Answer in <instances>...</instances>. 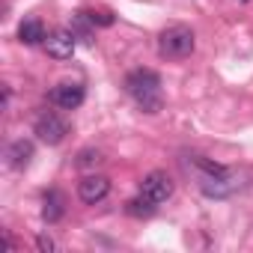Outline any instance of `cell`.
<instances>
[{"mask_svg": "<svg viewBox=\"0 0 253 253\" xmlns=\"http://www.w3.org/2000/svg\"><path fill=\"white\" fill-rule=\"evenodd\" d=\"M125 89L128 95L137 101L140 110L146 113H158L164 98H161V78L152 72V69H134L128 78H125Z\"/></svg>", "mask_w": 253, "mask_h": 253, "instance_id": "6da1fadb", "label": "cell"}, {"mask_svg": "<svg viewBox=\"0 0 253 253\" xmlns=\"http://www.w3.org/2000/svg\"><path fill=\"white\" fill-rule=\"evenodd\" d=\"M197 48V36L191 27H182V24H173L161 33L158 39V51L161 57H170V60H182V57H191Z\"/></svg>", "mask_w": 253, "mask_h": 253, "instance_id": "7a4b0ae2", "label": "cell"}, {"mask_svg": "<svg viewBox=\"0 0 253 253\" xmlns=\"http://www.w3.org/2000/svg\"><path fill=\"white\" fill-rule=\"evenodd\" d=\"M33 131H36V137H39L42 143L57 146V143H63V140H66L69 125H66L57 113H42V116L36 119V125H33Z\"/></svg>", "mask_w": 253, "mask_h": 253, "instance_id": "3957f363", "label": "cell"}, {"mask_svg": "<svg viewBox=\"0 0 253 253\" xmlns=\"http://www.w3.org/2000/svg\"><path fill=\"white\" fill-rule=\"evenodd\" d=\"M140 194L161 206V203H167V200L173 197V179H170L167 173H158V170H155V173H149V176L140 182Z\"/></svg>", "mask_w": 253, "mask_h": 253, "instance_id": "277c9868", "label": "cell"}, {"mask_svg": "<svg viewBox=\"0 0 253 253\" xmlns=\"http://www.w3.org/2000/svg\"><path fill=\"white\" fill-rule=\"evenodd\" d=\"M84 98H86V92H84V86L75 84V81H63V84H57V86L51 89V101H54L57 107H63V110L81 107Z\"/></svg>", "mask_w": 253, "mask_h": 253, "instance_id": "5b68a950", "label": "cell"}, {"mask_svg": "<svg viewBox=\"0 0 253 253\" xmlns=\"http://www.w3.org/2000/svg\"><path fill=\"white\" fill-rule=\"evenodd\" d=\"M75 45H78V36H75L72 30H57V33H51V36L45 39V51H48V57H54V60H72Z\"/></svg>", "mask_w": 253, "mask_h": 253, "instance_id": "8992f818", "label": "cell"}, {"mask_svg": "<svg viewBox=\"0 0 253 253\" xmlns=\"http://www.w3.org/2000/svg\"><path fill=\"white\" fill-rule=\"evenodd\" d=\"M107 194H110V179H107V176H86V179L78 182V197H81L86 206L101 203Z\"/></svg>", "mask_w": 253, "mask_h": 253, "instance_id": "52a82bcc", "label": "cell"}, {"mask_svg": "<svg viewBox=\"0 0 253 253\" xmlns=\"http://www.w3.org/2000/svg\"><path fill=\"white\" fill-rule=\"evenodd\" d=\"M18 39L24 42V45H39V42H45L48 36H45V24L39 21V18H27V21H21V27H18Z\"/></svg>", "mask_w": 253, "mask_h": 253, "instance_id": "ba28073f", "label": "cell"}, {"mask_svg": "<svg viewBox=\"0 0 253 253\" xmlns=\"http://www.w3.org/2000/svg\"><path fill=\"white\" fill-rule=\"evenodd\" d=\"M6 158H9V167L24 170V167L30 164V158H33V143H30V140H15V143L9 146Z\"/></svg>", "mask_w": 253, "mask_h": 253, "instance_id": "9c48e42d", "label": "cell"}, {"mask_svg": "<svg viewBox=\"0 0 253 253\" xmlns=\"http://www.w3.org/2000/svg\"><path fill=\"white\" fill-rule=\"evenodd\" d=\"M63 214H66V206H63L60 191H48L45 200H42V217H45L48 223H57Z\"/></svg>", "mask_w": 253, "mask_h": 253, "instance_id": "30bf717a", "label": "cell"}, {"mask_svg": "<svg viewBox=\"0 0 253 253\" xmlns=\"http://www.w3.org/2000/svg\"><path fill=\"white\" fill-rule=\"evenodd\" d=\"M155 206H158V203H152L149 197H143V194H140V197L128 200V206H125V211H128L131 217H149V214L155 211Z\"/></svg>", "mask_w": 253, "mask_h": 253, "instance_id": "8fae6325", "label": "cell"}, {"mask_svg": "<svg viewBox=\"0 0 253 253\" xmlns=\"http://www.w3.org/2000/svg\"><path fill=\"white\" fill-rule=\"evenodd\" d=\"M75 164H78V167H95V164H101V152H95V149H84V152L78 155Z\"/></svg>", "mask_w": 253, "mask_h": 253, "instance_id": "7c38bea8", "label": "cell"}, {"mask_svg": "<svg viewBox=\"0 0 253 253\" xmlns=\"http://www.w3.org/2000/svg\"><path fill=\"white\" fill-rule=\"evenodd\" d=\"M89 18H92V24H101V27H110L113 24V15L110 12H89Z\"/></svg>", "mask_w": 253, "mask_h": 253, "instance_id": "4fadbf2b", "label": "cell"}, {"mask_svg": "<svg viewBox=\"0 0 253 253\" xmlns=\"http://www.w3.org/2000/svg\"><path fill=\"white\" fill-rule=\"evenodd\" d=\"M36 247H39L42 253H51V250H54V241H51V235H39V238H36Z\"/></svg>", "mask_w": 253, "mask_h": 253, "instance_id": "5bb4252c", "label": "cell"}, {"mask_svg": "<svg viewBox=\"0 0 253 253\" xmlns=\"http://www.w3.org/2000/svg\"><path fill=\"white\" fill-rule=\"evenodd\" d=\"M244 3H247V0H244Z\"/></svg>", "mask_w": 253, "mask_h": 253, "instance_id": "9a60e30c", "label": "cell"}]
</instances>
